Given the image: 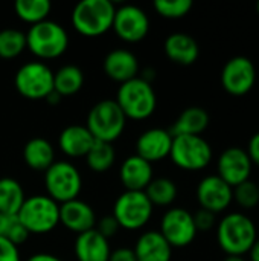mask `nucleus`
I'll use <instances>...</instances> for the list:
<instances>
[{
    "instance_id": "a211bd4d",
    "label": "nucleus",
    "mask_w": 259,
    "mask_h": 261,
    "mask_svg": "<svg viewBox=\"0 0 259 261\" xmlns=\"http://www.w3.org/2000/svg\"><path fill=\"white\" fill-rule=\"evenodd\" d=\"M104 72L116 83H127L137 76L139 60L128 49H113L104 58Z\"/></svg>"
},
{
    "instance_id": "5701e85b",
    "label": "nucleus",
    "mask_w": 259,
    "mask_h": 261,
    "mask_svg": "<svg viewBox=\"0 0 259 261\" xmlns=\"http://www.w3.org/2000/svg\"><path fill=\"white\" fill-rule=\"evenodd\" d=\"M95 139L85 125H67L58 136L60 150L69 158H85Z\"/></svg>"
},
{
    "instance_id": "a878e982",
    "label": "nucleus",
    "mask_w": 259,
    "mask_h": 261,
    "mask_svg": "<svg viewBox=\"0 0 259 261\" xmlns=\"http://www.w3.org/2000/svg\"><path fill=\"white\" fill-rule=\"evenodd\" d=\"M84 86V72L75 64L61 66L53 72V90L61 96H72Z\"/></svg>"
},
{
    "instance_id": "7c9ffc66",
    "label": "nucleus",
    "mask_w": 259,
    "mask_h": 261,
    "mask_svg": "<svg viewBox=\"0 0 259 261\" xmlns=\"http://www.w3.org/2000/svg\"><path fill=\"white\" fill-rule=\"evenodd\" d=\"M26 49V34L20 29L6 28L0 31V58L11 60Z\"/></svg>"
},
{
    "instance_id": "bb28decb",
    "label": "nucleus",
    "mask_w": 259,
    "mask_h": 261,
    "mask_svg": "<svg viewBox=\"0 0 259 261\" xmlns=\"http://www.w3.org/2000/svg\"><path fill=\"white\" fill-rule=\"evenodd\" d=\"M26 200L23 187L12 177H0V213L17 216Z\"/></svg>"
},
{
    "instance_id": "473e14b6",
    "label": "nucleus",
    "mask_w": 259,
    "mask_h": 261,
    "mask_svg": "<svg viewBox=\"0 0 259 261\" xmlns=\"http://www.w3.org/2000/svg\"><path fill=\"white\" fill-rule=\"evenodd\" d=\"M234 190V202L243 210H253L259 205V187L252 179L237 185Z\"/></svg>"
},
{
    "instance_id": "1a4fd4ad",
    "label": "nucleus",
    "mask_w": 259,
    "mask_h": 261,
    "mask_svg": "<svg viewBox=\"0 0 259 261\" xmlns=\"http://www.w3.org/2000/svg\"><path fill=\"white\" fill-rule=\"evenodd\" d=\"M14 86L26 99H46V96L53 92V72L43 61L24 63L15 72Z\"/></svg>"
},
{
    "instance_id": "20e7f679",
    "label": "nucleus",
    "mask_w": 259,
    "mask_h": 261,
    "mask_svg": "<svg viewBox=\"0 0 259 261\" xmlns=\"http://www.w3.org/2000/svg\"><path fill=\"white\" fill-rule=\"evenodd\" d=\"M26 47L41 60L61 57L69 47L67 31L53 20H43L31 24L26 32Z\"/></svg>"
},
{
    "instance_id": "ea45409f",
    "label": "nucleus",
    "mask_w": 259,
    "mask_h": 261,
    "mask_svg": "<svg viewBox=\"0 0 259 261\" xmlns=\"http://www.w3.org/2000/svg\"><path fill=\"white\" fill-rule=\"evenodd\" d=\"M26 261H63L60 257L53 255V254H47V252H38L31 255Z\"/></svg>"
},
{
    "instance_id": "ddd939ff",
    "label": "nucleus",
    "mask_w": 259,
    "mask_h": 261,
    "mask_svg": "<svg viewBox=\"0 0 259 261\" xmlns=\"http://www.w3.org/2000/svg\"><path fill=\"white\" fill-rule=\"evenodd\" d=\"M111 28L122 41L137 43L142 41L150 32V17L136 5H122L114 11Z\"/></svg>"
},
{
    "instance_id": "9d476101",
    "label": "nucleus",
    "mask_w": 259,
    "mask_h": 261,
    "mask_svg": "<svg viewBox=\"0 0 259 261\" xmlns=\"http://www.w3.org/2000/svg\"><path fill=\"white\" fill-rule=\"evenodd\" d=\"M153 203L143 191H124L113 205V217L121 228L136 231L143 228L153 216Z\"/></svg>"
},
{
    "instance_id": "58836bf2",
    "label": "nucleus",
    "mask_w": 259,
    "mask_h": 261,
    "mask_svg": "<svg viewBox=\"0 0 259 261\" xmlns=\"http://www.w3.org/2000/svg\"><path fill=\"white\" fill-rule=\"evenodd\" d=\"M247 154L252 161V164L258 165L259 167V132L255 133L250 139H249V144H247Z\"/></svg>"
},
{
    "instance_id": "6e6552de",
    "label": "nucleus",
    "mask_w": 259,
    "mask_h": 261,
    "mask_svg": "<svg viewBox=\"0 0 259 261\" xmlns=\"http://www.w3.org/2000/svg\"><path fill=\"white\" fill-rule=\"evenodd\" d=\"M169 158L182 170L198 171L211 164L212 147L203 136L179 135L172 136Z\"/></svg>"
},
{
    "instance_id": "c756f323",
    "label": "nucleus",
    "mask_w": 259,
    "mask_h": 261,
    "mask_svg": "<svg viewBox=\"0 0 259 261\" xmlns=\"http://www.w3.org/2000/svg\"><path fill=\"white\" fill-rule=\"evenodd\" d=\"M14 9L23 21L35 24L43 20H47L52 5L49 0H17Z\"/></svg>"
},
{
    "instance_id": "2f4dec72",
    "label": "nucleus",
    "mask_w": 259,
    "mask_h": 261,
    "mask_svg": "<svg viewBox=\"0 0 259 261\" xmlns=\"http://www.w3.org/2000/svg\"><path fill=\"white\" fill-rule=\"evenodd\" d=\"M29 236L31 234L20 223L17 216H9V214L0 213V237L2 239L8 240L9 243H12L14 246L18 248L29 239Z\"/></svg>"
},
{
    "instance_id": "a18cd8bd",
    "label": "nucleus",
    "mask_w": 259,
    "mask_h": 261,
    "mask_svg": "<svg viewBox=\"0 0 259 261\" xmlns=\"http://www.w3.org/2000/svg\"><path fill=\"white\" fill-rule=\"evenodd\" d=\"M258 187H259V184H258Z\"/></svg>"
},
{
    "instance_id": "412c9836",
    "label": "nucleus",
    "mask_w": 259,
    "mask_h": 261,
    "mask_svg": "<svg viewBox=\"0 0 259 261\" xmlns=\"http://www.w3.org/2000/svg\"><path fill=\"white\" fill-rule=\"evenodd\" d=\"M78 261H108L111 254L110 243L96 229L78 234L73 245Z\"/></svg>"
},
{
    "instance_id": "393cba45",
    "label": "nucleus",
    "mask_w": 259,
    "mask_h": 261,
    "mask_svg": "<svg viewBox=\"0 0 259 261\" xmlns=\"http://www.w3.org/2000/svg\"><path fill=\"white\" fill-rule=\"evenodd\" d=\"M23 161L35 171H46L55 162L52 144L44 138H32L23 147Z\"/></svg>"
},
{
    "instance_id": "e433bc0d",
    "label": "nucleus",
    "mask_w": 259,
    "mask_h": 261,
    "mask_svg": "<svg viewBox=\"0 0 259 261\" xmlns=\"http://www.w3.org/2000/svg\"><path fill=\"white\" fill-rule=\"evenodd\" d=\"M0 261H20L18 248L0 237Z\"/></svg>"
},
{
    "instance_id": "72a5a7b5",
    "label": "nucleus",
    "mask_w": 259,
    "mask_h": 261,
    "mask_svg": "<svg viewBox=\"0 0 259 261\" xmlns=\"http://www.w3.org/2000/svg\"><path fill=\"white\" fill-rule=\"evenodd\" d=\"M154 9L165 18H182L192 9V0H156Z\"/></svg>"
},
{
    "instance_id": "c03bdc74",
    "label": "nucleus",
    "mask_w": 259,
    "mask_h": 261,
    "mask_svg": "<svg viewBox=\"0 0 259 261\" xmlns=\"http://www.w3.org/2000/svg\"><path fill=\"white\" fill-rule=\"evenodd\" d=\"M256 11H258V14H259V2H258V5H256Z\"/></svg>"
},
{
    "instance_id": "2eb2a0df",
    "label": "nucleus",
    "mask_w": 259,
    "mask_h": 261,
    "mask_svg": "<svg viewBox=\"0 0 259 261\" xmlns=\"http://www.w3.org/2000/svg\"><path fill=\"white\" fill-rule=\"evenodd\" d=\"M252 167L253 164L246 150L240 147H229L218 158L217 176H220L227 185L234 188L250 179Z\"/></svg>"
},
{
    "instance_id": "37998d69",
    "label": "nucleus",
    "mask_w": 259,
    "mask_h": 261,
    "mask_svg": "<svg viewBox=\"0 0 259 261\" xmlns=\"http://www.w3.org/2000/svg\"><path fill=\"white\" fill-rule=\"evenodd\" d=\"M224 261H246L244 257H237V255H227Z\"/></svg>"
},
{
    "instance_id": "f3484780",
    "label": "nucleus",
    "mask_w": 259,
    "mask_h": 261,
    "mask_svg": "<svg viewBox=\"0 0 259 261\" xmlns=\"http://www.w3.org/2000/svg\"><path fill=\"white\" fill-rule=\"evenodd\" d=\"M60 223L78 236L95 229L96 214L87 202L75 199L60 205Z\"/></svg>"
},
{
    "instance_id": "c9c22d12",
    "label": "nucleus",
    "mask_w": 259,
    "mask_h": 261,
    "mask_svg": "<svg viewBox=\"0 0 259 261\" xmlns=\"http://www.w3.org/2000/svg\"><path fill=\"white\" fill-rule=\"evenodd\" d=\"M194 216V223H195V228H197V232L198 231H202V232H205V231H211L214 226H215V217H217V214H214V213H211V211H206V210H198L195 214H192Z\"/></svg>"
},
{
    "instance_id": "79ce46f5",
    "label": "nucleus",
    "mask_w": 259,
    "mask_h": 261,
    "mask_svg": "<svg viewBox=\"0 0 259 261\" xmlns=\"http://www.w3.org/2000/svg\"><path fill=\"white\" fill-rule=\"evenodd\" d=\"M249 255L252 261H259V239H256V242L253 243L252 249L249 251Z\"/></svg>"
},
{
    "instance_id": "4c0bfd02",
    "label": "nucleus",
    "mask_w": 259,
    "mask_h": 261,
    "mask_svg": "<svg viewBox=\"0 0 259 261\" xmlns=\"http://www.w3.org/2000/svg\"><path fill=\"white\" fill-rule=\"evenodd\" d=\"M108 261H136L134 251L130 248H118L111 251Z\"/></svg>"
},
{
    "instance_id": "39448f33",
    "label": "nucleus",
    "mask_w": 259,
    "mask_h": 261,
    "mask_svg": "<svg viewBox=\"0 0 259 261\" xmlns=\"http://www.w3.org/2000/svg\"><path fill=\"white\" fill-rule=\"evenodd\" d=\"M127 118L114 99L98 101L87 115V130L95 141L113 144L125 130Z\"/></svg>"
},
{
    "instance_id": "6ab92c4d",
    "label": "nucleus",
    "mask_w": 259,
    "mask_h": 261,
    "mask_svg": "<svg viewBox=\"0 0 259 261\" xmlns=\"http://www.w3.org/2000/svg\"><path fill=\"white\" fill-rule=\"evenodd\" d=\"M119 179L125 191H145L148 184L153 180V164L134 153L122 162L119 168Z\"/></svg>"
},
{
    "instance_id": "f03ea898",
    "label": "nucleus",
    "mask_w": 259,
    "mask_h": 261,
    "mask_svg": "<svg viewBox=\"0 0 259 261\" xmlns=\"http://www.w3.org/2000/svg\"><path fill=\"white\" fill-rule=\"evenodd\" d=\"M114 101L127 119L130 118L136 121L150 118L157 107V95L154 87L140 76L122 83L116 92Z\"/></svg>"
},
{
    "instance_id": "9b49d317",
    "label": "nucleus",
    "mask_w": 259,
    "mask_h": 261,
    "mask_svg": "<svg viewBox=\"0 0 259 261\" xmlns=\"http://www.w3.org/2000/svg\"><path fill=\"white\" fill-rule=\"evenodd\" d=\"M163 239L174 248H186L197 237L194 216L185 208L168 210L160 220V231Z\"/></svg>"
},
{
    "instance_id": "a19ab883",
    "label": "nucleus",
    "mask_w": 259,
    "mask_h": 261,
    "mask_svg": "<svg viewBox=\"0 0 259 261\" xmlns=\"http://www.w3.org/2000/svg\"><path fill=\"white\" fill-rule=\"evenodd\" d=\"M61 99H63V96H61V95H58V93L53 90V92H50V93L46 96V99H44V101H46L47 104H50V106H58V104L61 102Z\"/></svg>"
},
{
    "instance_id": "f704fd0d",
    "label": "nucleus",
    "mask_w": 259,
    "mask_h": 261,
    "mask_svg": "<svg viewBox=\"0 0 259 261\" xmlns=\"http://www.w3.org/2000/svg\"><path fill=\"white\" fill-rule=\"evenodd\" d=\"M95 229H96L102 237H105V239L108 240L110 237H114V236L118 234V231L121 229V226H119V223L116 222V219H114L111 214H108V216L101 217L99 222H96Z\"/></svg>"
},
{
    "instance_id": "c85d7f7f",
    "label": "nucleus",
    "mask_w": 259,
    "mask_h": 261,
    "mask_svg": "<svg viewBox=\"0 0 259 261\" xmlns=\"http://www.w3.org/2000/svg\"><path fill=\"white\" fill-rule=\"evenodd\" d=\"M116 159V151L113 144L95 141L89 153L85 154V162L89 168L95 173H105L108 171Z\"/></svg>"
},
{
    "instance_id": "aec40b11",
    "label": "nucleus",
    "mask_w": 259,
    "mask_h": 261,
    "mask_svg": "<svg viewBox=\"0 0 259 261\" xmlns=\"http://www.w3.org/2000/svg\"><path fill=\"white\" fill-rule=\"evenodd\" d=\"M166 57L180 66H191L198 60L200 46L197 40L186 32H172L166 37L163 44Z\"/></svg>"
},
{
    "instance_id": "f8f14e48",
    "label": "nucleus",
    "mask_w": 259,
    "mask_h": 261,
    "mask_svg": "<svg viewBox=\"0 0 259 261\" xmlns=\"http://www.w3.org/2000/svg\"><path fill=\"white\" fill-rule=\"evenodd\" d=\"M221 86L234 96L247 95L256 83V67L249 57L237 55L231 58L221 70Z\"/></svg>"
},
{
    "instance_id": "dca6fc26",
    "label": "nucleus",
    "mask_w": 259,
    "mask_h": 261,
    "mask_svg": "<svg viewBox=\"0 0 259 261\" xmlns=\"http://www.w3.org/2000/svg\"><path fill=\"white\" fill-rule=\"evenodd\" d=\"M172 145V135L165 128H148L136 141V154L147 162H159L169 156Z\"/></svg>"
},
{
    "instance_id": "423d86ee",
    "label": "nucleus",
    "mask_w": 259,
    "mask_h": 261,
    "mask_svg": "<svg viewBox=\"0 0 259 261\" xmlns=\"http://www.w3.org/2000/svg\"><path fill=\"white\" fill-rule=\"evenodd\" d=\"M17 219L29 234H47L60 223V205L47 194H34L26 197Z\"/></svg>"
},
{
    "instance_id": "4468645a",
    "label": "nucleus",
    "mask_w": 259,
    "mask_h": 261,
    "mask_svg": "<svg viewBox=\"0 0 259 261\" xmlns=\"http://www.w3.org/2000/svg\"><path fill=\"white\" fill-rule=\"evenodd\" d=\"M197 200L202 210L220 214L234 202V190L220 176L211 174L203 177L197 185Z\"/></svg>"
},
{
    "instance_id": "0eeeda50",
    "label": "nucleus",
    "mask_w": 259,
    "mask_h": 261,
    "mask_svg": "<svg viewBox=\"0 0 259 261\" xmlns=\"http://www.w3.org/2000/svg\"><path fill=\"white\" fill-rule=\"evenodd\" d=\"M44 188L47 196L58 205L75 200L82 188L81 173L67 161H55L44 171Z\"/></svg>"
},
{
    "instance_id": "b1692460",
    "label": "nucleus",
    "mask_w": 259,
    "mask_h": 261,
    "mask_svg": "<svg viewBox=\"0 0 259 261\" xmlns=\"http://www.w3.org/2000/svg\"><path fill=\"white\" fill-rule=\"evenodd\" d=\"M209 122H211L209 113L203 107L192 106L185 109L179 115V118L169 128V133L172 136H179V135L202 136V133L209 127Z\"/></svg>"
},
{
    "instance_id": "f257e3e1",
    "label": "nucleus",
    "mask_w": 259,
    "mask_h": 261,
    "mask_svg": "<svg viewBox=\"0 0 259 261\" xmlns=\"http://www.w3.org/2000/svg\"><path fill=\"white\" fill-rule=\"evenodd\" d=\"M256 226L244 213H229L217 226V240L227 255L243 257L256 242Z\"/></svg>"
},
{
    "instance_id": "7ed1b4c3",
    "label": "nucleus",
    "mask_w": 259,
    "mask_h": 261,
    "mask_svg": "<svg viewBox=\"0 0 259 261\" xmlns=\"http://www.w3.org/2000/svg\"><path fill=\"white\" fill-rule=\"evenodd\" d=\"M116 6L110 0H81L72 9L73 28L85 37H98L113 26Z\"/></svg>"
},
{
    "instance_id": "4be33fe9",
    "label": "nucleus",
    "mask_w": 259,
    "mask_h": 261,
    "mask_svg": "<svg viewBox=\"0 0 259 261\" xmlns=\"http://www.w3.org/2000/svg\"><path fill=\"white\" fill-rule=\"evenodd\" d=\"M133 251L136 261H171L172 258V248L159 231L140 234Z\"/></svg>"
},
{
    "instance_id": "cd10ccee",
    "label": "nucleus",
    "mask_w": 259,
    "mask_h": 261,
    "mask_svg": "<svg viewBox=\"0 0 259 261\" xmlns=\"http://www.w3.org/2000/svg\"><path fill=\"white\" fill-rule=\"evenodd\" d=\"M153 206H168L171 205L179 194L177 185L172 179L168 177H153L148 187L143 191Z\"/></svg>"
}]
</instances>
